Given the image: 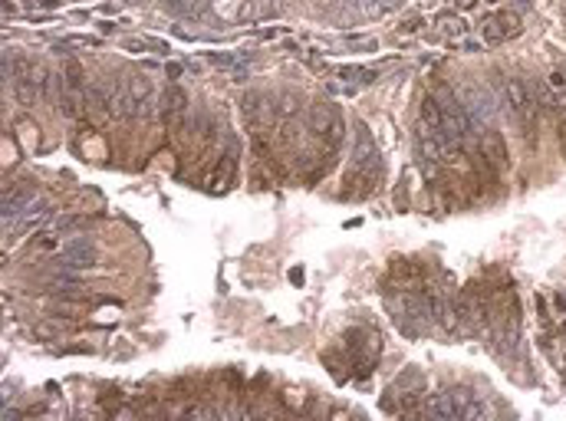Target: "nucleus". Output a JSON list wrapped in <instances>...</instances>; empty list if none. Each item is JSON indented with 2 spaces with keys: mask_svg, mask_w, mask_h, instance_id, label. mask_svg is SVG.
<instances>
[{
  "mask_svg": "<svg viewBox=\"0 0 566 421\" xmlns=\"http://www.w3.org/2000/svg\"><path fill=\"white\" fill-rule=\"evenodd\" d=\"M309 129L313 135H319L329 148H336L343 142V119H339V109L336 105H313L309 112Z\"/></svg>",
  "mask_w": 566,
  "mask_h": 421,
  "instance_id": "nucleus-1",
  "label": "nucleus"
},
{
  "mask_svg": "<svg viewBox=\"0 0 566 421\" xmlns=\"http://www.w3.org/2000/svg\"><path fill=\"white\" fill-rule=\"evenodd\" d=\"M517 33H520V17H517V14L500 10V14H490V17L480 20V36H484L488 46H500Z\"/></svg>",
  "mask_w": 566,
  "mask_h": 421,
  "instance_id": "nucleus-2",
  "label": "nucleus"
},
{
  "mask_svg": "<svg viewBox=\"0 0 566 421\" xmlns=\"http://www.w3.org/2000/svg\"><path fill=\"white\" fill-rule=\"evenodd\" d=\"M504 99H507V105H510V112H514V119H520L523 125H530V119L540 112L533 105V95L523 79H514V76L504 79Z\"/></svg>",
  "mask_w": 566,
  "mask_h": 421,
  "instance_id": "nucleus-3",
  "label": "nucleus"
},
{
  "mask_svg": "<svg viewBox=\"0 0 566 421\" xmlns=\"http://www.w3.org/2000/svg\"><path fill=\"white\" fill-rule=\"evenodd\" d=\"M158 112H162V122L172 132L181 129V125H185V115H188V95L181 93L178 86H168V89H165V95H162Z\"/></svg>",
  "mask_w": 566,
  "mask_h": 421,
  "instance_id": "nucleus-4",
  "label": "nucleus"
},
{
  "mask_svg": "<svg viewBox=\"0 0 566 421\" xmlns=\"http://www.w3.org/2000/svg\"><path fill=\"white\" fill-rule=\"evenodd\" d=\"M63 266H69V270H86V266L96 264V250L93 244L86 241V237H69L66 244H63Z\"/></svg>",
  "mask_w": 566,
  "mask_h": 421,
  "instance_id": "nucleus-5",
  "label": "nucleus"
},
{
  "mask_svg": "<svg viewBox=\"0 0 566 421\" xmlns=\"http://www.w3.org/2000/svg\"><path fill=\"white\" fill-rule=\"evenodd\" d=\"M480 152L488 155V162L494 165V168H507L510 165V155H507V142H504V135L500 132H484L480 135Z\"/></svg>",
  "mask_w": 566,
  "mask_h": 421,
  "instance_id": "nucleus-6",
  "label": "nucleus"
},
{
  "mask_svg": "<svg viewBox=\"0 0 566 421\" xmlns=\"http://www.w3.org/2000/svg\"><path fill=\"white\" fill-rule=\"evenodd\" d=\"M431 26H435V36H445L448 43H451V40H461V36H468V24H464L461 14H438Z\"/></svg>",
  "mask_w": 566,
  "mask_h": 421,
  "instance_id": "nucleus-7",
  "label": "nucleus"
},
{
  "mask_svg": "<svg viewBox=\"0 0 566 421\" xmlns=\"http://www.w3.org/2000/svg\"><path fill=\"white\" fill-rule=\"evenodd\" d=\"M336 76L346 79V93H356L359 86H366V83H372V69H362V66H343V69H336Z\"/></svg>",
  "mask_w": 566,
  "mask_h": 421,
  "instance_id": "nucleus-8",
  "label": "nucleus"
},
{
  "mask_svg": "<svg viewBox=\"0 0 566 421\" xmlns=\"http://www.w3.org/2000/svg\"><path fill=\"white\" fill-rule=\"evenodd\" d=\"M421 122L431 125V129H441V125H445V112H441L435 95H425V99H421Z\"/></svg>",
  "mask_w": 566,
  "mask_h": 421,
  "instance_id": "nucleus-9",
  "label": "nucleus"
},
{
  "mask_svg": "<svg viewBox=\"0 0 566 421\" xmlns=\"http://www.w3.org/2000/svg\"><path fill=\"white\" fill-rule=\"evenodd\" d=\"M125 86H129V95L135 99L138 105L152 99V83H148V76H132L129 83H125Z\"/></svg>",
  "mask_w": 566,
  "mask_h": 421,
  "instance_id": "nucleus-10",
  "label": "nucleus"
},
{
  "mask_svg": "<svg viewBox=\"0 0 566 421\" xmlns=\"http://www.w3.org/2000/svg\"><path fill=\"white\" fill-rule=\"evenodd\" d=\"M362 4V14L369 20H376V17H386L389 10L395 7V0H359Z\"/></svg>",
  "mask_w": 566,
  "mask_h": 421,
  "instance_id": "nucleus-11",
  "label": "nucleus"
},
{
  "mask_svg": "<svg viewBox=\"0 0 566 421\" xmlns=\"http://www.w3.org/2000/svg\"><path fill=\"white\" fill-rule=\"evenodd\" d=\"M175 14H188V17H205L207 0H188V4H172Z\"/></svg>",
  "mask_w": 566,
  "mask_h": 421,
  "instance_id": "nucleus-12",
  "label": "nucleus"
},
{
  "mask_svg": "<svg viewBox=\"0 0 566 421\" xmlns=\"http://www.w3.org/2000/svg\"><path fill=\"white\" fill-rule=\"evenodd\" d=\"M56 244H60V241H56V234H50V231H46V234H36L34 247H36V250H53V247H56Z\"/></svg>",
  "mask_w": 566,
  "mask_h": 421,
  "instance_id": "nucleus-13",
  "label": "nucleus"
},
{
  "mask_svg": "<svg viewBox=\"0 0 566 421\" xmlns=\"http://www.w3.org/2000/svg\"><path fill=\"white\" fill-rule=\"evenodd\" d=\"M398 26H402V33H418V30H421V17H405Z\"/></svg>",
  "mask_w": 566,
  "mask_h": 421,
  "instance_id": "nucleus-14",
  "label": "nucleus"
},
{
  "mask_svg": "<svg viewBox=\"0 0 566 421\" xmlns=\"http://www.w3.org/2000/svg\"><path fill=\"white\" fill-rule=\"evenodd\" d=\"M346 43H349V46H359V50H372V46H376V40H369V36H349Z\"/></svg>",
  "mask_w": 566,
  "mask_h": 421,
  "instance_id": "nucleus-15",
  "label": "nucleus"
},
{
  "mask_svg": "<svg viewBox=\"0 0 566 421\" xmlns=\"http://www.w3.org/2000/svg\"><path fill=\"white\" fill-rule=\"evenodd\" d=\"M455 4H458V7H461V10H474V7H478V4H480V0H455Z\"/></svg>",
  "mask_w": 566,
  "mask_h": 421,
  "instance_id": "nucleus-16",
  "label": "nucleus"
},
{
  "mask_svg": "<svg viewBox=\"0 0 566 421\" xmlns=\"http://www.w3.org/2000/svg\"><path fill=\"white\" fill-rule=\"evenodd\" d=\"M168 76H172V79L181 76V66H178V63H168Z\"/></svg>",
  "mask_w": 566,
  "mask_h": 421,
  "instance_id": "nucleus-17",
  "label": "nucleus"
},
{
  "mask_svg": "<svg viewBox=\"0 0 566 421\" xmlns=\"http://www.w3.org/2000/svg\"><path fill=\"white\" fill-rule=\"evenodd\" d=\"M40 4H43V7H56V4H60V0H40Z\"/></svg>",
  "mask_w": 566,
  "mask_h": 421,
  "instance_id": "nucleus-18",
  "label": "nucleus"
},
{
  "mask_svg": "<svg viewBox=\"0 0 566 421\" xmlns=\"http://www.w3.org/2000/svg\"><path fill=\"white\" fill-rule=\"evenodd\" d=\"M488 4H490V7H500V4H504V0H488Z\"/></svg>",
  "mask_w": 566,
  "mask_h": 421,
  "instance_id": "nucleus-19",
  "label": "nucleus"
},
{
  "mask_svg": "<svg viewBox=\"0 0 566 421\" xmlns=\"http://www.w3.org/2000/svg\"><path fill=\"white\" fill-rule=\"evenodd\" d=\"M132 4H138V0H132Z\"/></svg>",
  "mask_w": 566,
  "mask_h": 421,
  "instance_id": "nucleus-20",
  "label": "nucleus"
}]
</instances>
